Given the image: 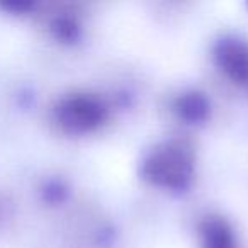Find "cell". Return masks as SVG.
<instances>
[{"instance_id":"7a4b0ae2","label":"cell","mask_w":248,"mask_h":248,"mask_svg":"<svg viewBox=\"0 0 248 248\" xmlns=\"http://www.w3.org/2000/svg\"><path fill=\"white\" fill-rule=\"evenodd\" d=\"M60 117L65 126L72 129H89L102 119V109L99 104L85 97H77L60 107Z\"/></svg>"},{"instance_id":"6da1fadb","label":"cell","mask_w":248,"mask_h":248,"mask_svg":"<svg viewBox=\"0 0 248 248\" xmlns=\"http://www.w3.org/2000/svg\"><path fill=\"white\" fill-rule=\"evenodd\" d=\"M190 163L180 148H165L158 152L148 163V173L153 180L165 186L180 184L189 175Z\"/></svg>"},{"instance_id":"277c9868","label":"cell","mask_w":248,"mask_h":248,"mask_svg":"<svg viewBox=\"0 0 248 248\" xmlns=\"http://www.w3.org/2000/svg\"><path fill=\"white\" fill-rule=\"evenodd\" d=\"M206 247L207 248H233L230 231L221 223H211L206 230Z\"/></svg>"},{"instance_id":"3957f363","label":"cell","mask_w":248,"mask_h":248,"mask_svg":"<svg viewBox=\"0 0 248 248\" xmlns=\"http://www.w3.org/2000/svg\"><path fill=\"white\" fill-rule=\"evenodd\" d=\"M221 65L234 80L248 82V48L240 43H228L221 49Z\"/></svg>"}]
</instances>
